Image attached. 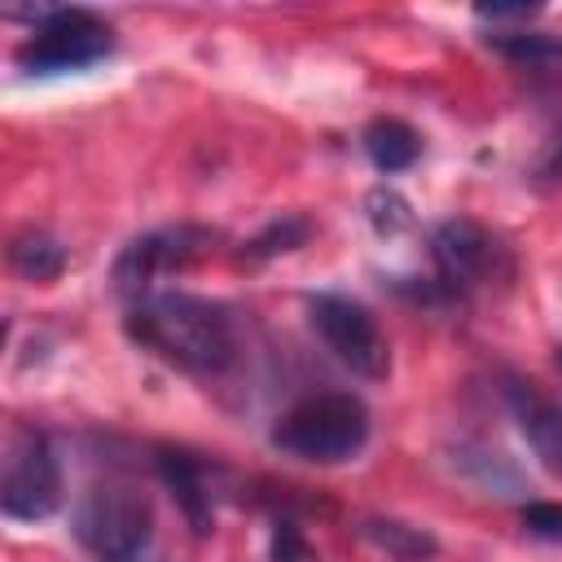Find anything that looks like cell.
<instances>
[{
	"label": "cell",
	"instance_id": "6da1fadb",
	"mask_svg": "<svg viewBox=\"0 0 562 562\" xmlns=\"http://www.w3.org/2000/svg\"><path fill=\"white\" fill-rule=\"evenodd\" d=\"M123 329L140 351H154L171 369L198 378L224 373L237 356V329L228 307L180 290H154L132 299Z\"/></svg>",
	"mask_w": 562,
	"mask_h": 562
},
{
	"label": "cell",
	"instance_id": "7a4b0ae2",
	"mask_svg": "<svg viewBox=\"0 0 562 562\" xmlns=\"http://www.w3.org/2000/svg\"><path fill=\"white\" fill-rule=\"evenodd\" d=\"M369 443V408L347 391H321L285 408L272 426V448L299 461L338 465Z\"/></svg>",
	"mask_w": 562,
	"mask_h": 562
},
{
	"label": "cell",
	"instance_id": "30bf717a",
	"mask_svg": "<svg viewBox=\"0 0 562 562\" xmlns=\"http://www.w3.org/2000/svg\"><path fill=\"white\" fill-rule=\"evenodd\" d=\"M158 474H162V483L171 487V496L180 501L189 527H193L198 536H206L211 522H215V514H211V492H206V474H202V465H198L189 452L162 448V452H158Z\"/></svg>",
	"mask_w": 562,
	"mask_h": 562
},
{
	"label": "cell",
	"instance_id": "5b68a950",
	"mask_svg": "<svg viewBox=\"0 0 562 562\" xmlns=\"http://www.w3.org/2000/svg\"><path fill=\"white\" fill-rule=\"evenodd\" d=\"M215 233L211 228H198V224H167V228H149L140 237H132L114 268H110V281L119 294L127 299H140V294H154L167 277L184 272L193 259H202L211 250Z\"/></svg>",
	"mask_w": 562,
	"mask_h": 562
},
{
	"label": "cell",
	"instance_id": "52a82bcc",
	"mask_svg": "<svg viewBox=\"0 0 562 562\" xmlns=\"http://www.w3.org/2000/svg\"><path fill=\"white\" fill-rule=\"evenodd\" d=\"M61 505V465L40 430H18L0 474V509L18 522H40Z\"/></svg>",
	"mask_w": 562,
	"mask_h": 562
},
{
	"label": "cell",
	"instance_id": "3957f363",
	"mask_svg": "<svg viewBox=\"0 0 562 562\" xmlns=\"http://www.w3.org/2000/svg\"><path fill=\"white\" fill-rule=\"evenodd\" d=\"M70 531L97 562H127L149 544L154 509L132 483L105 479L79 496L70 514Z\"/></svg>",
	"mask_w": 562,
	"mask_h": 562
},
{
	"label": "cell",
	"instance_id": "2e32d148",
	"mask_svg": "<svg viewBox=\"0 0 562 562\" xmlns=\"http://www.w3.org/2000/svg\"><path fill=\"white\" fill-rule=\"evenodd\" d=\"M457 461H461L465 470H474V483H479V487H492L496 496H514V492H522L518 470H514L501 452H487V448H461Z\"/></svg>",
	"mask_w": 562,
	"mask_h": 562
},
{
	"label": "cell",
	"instance_id": "ba28073f",
	"mask_svg": "<svg viewBox=\"0 0 562 562\" xmlns=\"http://www.w3.org/2000/svg\"><path fill=\"white\" fill-rule=\"evenodd\" d=\"M430 255H435V272H439L435 277L439 294H465V290L483 285L487 277H496V268H505V250L474 220H443L430 237Z\"/></svg>",
	"mask_w": 562,
	"mask_h": 562
},
{
	"label": "cell",
	"instance_id": "5bb4252c",
	"mask_svg": "<svg viewBox=\"0 0 562 562\" xmlns=\"http://www.w3.org/2000/svg\"><path fill=\"white\" fill-rule=\"evenodd\" d=\"M9 268L26 281H53L66 268V246L48 233H22L9 246Z\"/></svg>",
	"mask_w": 562,
	"mask_h": 562
},
{
	"label": "cell",
	"instance_id": "ffe728a7",
	"mask_svg": "<svg viewBox=\"0 0 562 562\" xmlns=\"http://www.w3.org/2000/svg\"><path fill=\"white\" fill-rule=\"evenodd\" d=\"M483 22H527V18H536L540 9L536 4H479L474 9Z\"/></svg>",
	"mask_w": 562,
	"mask_h": 562
},
{
	"label": "cell",
	"instance_id": "44dd1931",
	"mask_svg": "<svg viewBox=\"0 0 562 562\" xmlns=\"http://www.w3.org/2000/svg\"><path fill=\"white\" fill-rule=\"evenodd\" d=\"M540 171H544V176H549V180H562V140H558V145H553V154H549V158H544V167H540Z\"/></svg>",
	"mask_w": 562,
	"mask_h": 562
},
{
	"label": "cell",
	"instance_id": "ac0fdd59",
	"mask_svg": "<svg viewBox=\"0 0 562 562\" xmlns=\"http://www.w3.org/2000/svg\"><path fill=\"white\" fill-rule=\"evenodd\" d=\"M522 527L540 540L562 544V501H531L522 505Z\"/></svg>",
	"mask_w": 562,
	"mask_h": 562
},
{
	"label": "cell",
	"instance_id": "7402d4cb",
	"mask_svg": "<svg viewBox=\"0 0 562 562\" xmlns=\"http://www.w3.org/2000/svg\"><path fill=\"white\" fill-rule=\"evenodd\" d=\"M558 364H562V347H558Z\"/></svg>",
	"mask_w": 562,
	"mask_h": 562
},
{
	"label": "cell",
	"instance_id": "277c9868",
	"mask_svg": "<svg viewBox=\"0 0 562 562\" xmlns=\"http://www.w3.org/2000/svg\"><path fill=\"white\" fill-rule=\"evenodd\" d=\"M35 31L18 48V66L26 75H61L83 70L101 57H110L114 40L110 26L88 9H35Z\"/></svg>",
	"mask_w": 562,
	"mask_h": 562
},
{
	"label": "cell",
	"instance_id": "e0dca14e",
	"mask_svg": "<svg viewBox=\"0 0 562 562\" xmlns=\"http://www.w3.org/2000/svg\"><path fill=\"white\" fill-rule=\"evenodd\" d=\"M369 224L378 228V233H400V228H408V202L395 193V189H373L369 193Z\"/></svg>",
	"mask_w": 562,
	"mask_h": 562
},
{
	"label": "cell",
	"instance_id": "7c38bea8",
	"mask_svg": "<svg viewBox=\"0 0 562 562\" xmlns=\"http://www.w3.org/2000/svg\"><path fill=\"white\" fill-rule=\"evenodd\" d=\"M364 154H369V162H373L378 171L395 176V171H404V167L417 162L422 136H417L408 123H400V119H378V123L364 127Z\"/></svg>",
	"mask_w": 562,
	"mask_h": 562
},
{
	"label": "cell",
	"instance_id": "9a60e30c",
	"mask_svg": "<svg viewBox=\"0 0 562 562\" xmlns=\"http://www.w3.org/2000/svg\"><path fill=\"white\" fill-rule=\"evenodd\" d=\"M307 237H312V224H307L303 215H281V220H272L263 233H255L241 255H246V259H272V255L299 250Z\"/></svg>",
	"mask_w": 562,
	"mask_h": 562
},
{
	"label": "cell",
	"instance_id": "d6986e66",
	"mask_svg": "<svg viewBox=\"0 0 562 562\" xmlns=\"http://www.w3.org/2000/svg\"><path fill=\"white\" fill-rule=\"evenodd\" d=\"M303 558H307V540H303L299 522L281 518L272 527V562H303Z\"/></svg>",
	"mask_w": 562,
	"mask_h": 562
},
{
	"label": "cell",
	"instance_id": "8fae6325",
	"mask_svg": "<svg viewBox=\"0 0 562 562\" xmlns=\"http://www.w3.org/2000/svg\"><path fill=\"white\" fill-rule=\"evenodd\" d=\"M360 536L395 562H430L439 553V540L426 527H413V522H400V518H364Z\"/></svg>",
	"mask_w": 562,
	"mask_h": 562
},
{
	"label": "cell",
	"instance_id": "8992f818",
	"mask_svg": "<svg viewBox=\"0 0 562 562\" xmlns=\"http://www.w3.org/2000/svg\"><path fill=\"white\" fill-rule=\"evenodd\" d=\"M307 316L316 325V334L325 338V347L356 373V378H386L391 373V347L373 321V312L347 294H312L307 299Z\"/></svg>",
	"mask_w": 562,
	"mask_h": 562
},
{
	"label": "cell",
	"instance_id": "9c48e42d",
	"mask_svg": "<svg viewBox=\"0 0 562 562\" xmlns=\"http://www.w3.org/2000/svg\"><path fill=\"white\" fill-rule=\"evenodd\" d=\"M505 404L518 435L536 452V461L562 479V404H553L536 382H522V378L505 382Z\"/></svg>",
	"mask_w": 562,
	"mask_h": 562
},
{
	"label": "cell",
	"instance_id": "4fadbf2b",
	"mask_svg": "<svg viewBox=\"0 0 562 562\" xmlns=\"http://www.w3.org/2000/svg\"><path fill=\"white\" fill-rule=\"evenodd\" d=\"M487 48H496L509 66H527V70L562 66V40L558 35H540V31H492Z\"/></svg>",
	"mask_w": 562,
	"mask_h": 562
}]
</instances>
